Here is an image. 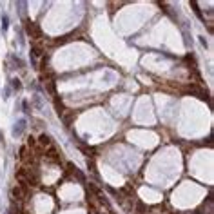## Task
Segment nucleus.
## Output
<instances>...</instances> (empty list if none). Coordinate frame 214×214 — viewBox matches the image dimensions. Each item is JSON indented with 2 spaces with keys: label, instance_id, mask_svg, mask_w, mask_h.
Returning <instances> with one entry per match:
<instances>
[{
  "label": "nucleus",
  "instance_id": "obj_4",
  "mask_svg": "<svg viewBox=\"0 0 214 214\" xmlns=\"http://www.w3.org/2000/svg\"><path fill=\"white\" fill-rule=\"evenodd\" d=\"M2 22H4L2 26H4V29H6V27H7V16H4V18H2Z\"/></svg>",
  "mask_w": 214,
  "mask_h": 214
},
{
  "label": "nucleus",
  "instance_id": "obj_2",
  "mask_svg": "<svg viewBox=\"0 0 214 214\" xmlns=\"http://www.w3.org/2000/svg\"><path fill=\"white\" fill-rule=\"evenodd\" d=\"M40 145H42V147H45V149L53 147V144H51V138H49V136H45V134H42V136H40Z\"/></svg>",
  "mask_w": 214,
  "mask_h": 214
},
{
  "label": "nucleus",
  "instance_id": "obj_3",
  "mask_svg": "<svg viewBox=\"0 0 214 214\" xmlns=\"http://www.w3.org/2000/svg\"><path fill=\"white\" fill-rule=\"evenodd\" d=\"M13 87H15V89H20V80L15 78V80H13Z\"/></svg>",
  "mask_w": 214,
  "mask_h": 214
},
{
  "label": "nucleus",
  "instance_id": "obj_1",
  "mask_svg": "<svg viewBox=\"0 0 214 214\" xmlns=\"http://www.w3.org/2000/svg\"><path fill=\"white\" fill-rule=\"evenodd\" d=\"M26 31H27V35H31V38L33 36H40V29L36 27V24H33V22L26 24Z\"/></svg>",
  "mask_w": 214,
  "mask_h": 214
}]
</instances>
